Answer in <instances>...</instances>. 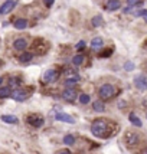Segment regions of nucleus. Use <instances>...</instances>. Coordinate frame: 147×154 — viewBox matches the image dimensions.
<instances>
[{
	"instance_id": "23",
	"label": "nucleus",
	"mask_w": 147,
	"mask_h": 154,
	"mask_svg": "<svg viewBox=\"0 0 147 154\" xmlns=\"http://www.w3.org/2000/svg\"><path fill=\"white\" fill-rule=\"evenodd\" d=\"M33 58V55L30 54V52H25V54H22L20 55V58H19V60L20 62H23V63H26V62H29V60Z\"/></svg>"
},
{
	"instance_id": "21",
	"label": "nucleus",
	"mask_w": 147,
	"mask_h": 154,
	"mask_svg": "<svg viewBox=\"0 0 147 154\" xmlns=\"http://www.w3.org/2000/svg\"><path fill=\"white\" fill-rule=\"evenodd\" d=\"M91 23H92V26L98 27V26H101V25L104 23V19H102V16H101V14H98V16H94L92 20H91Z\"/></svg>"
},
{
	"instance_id": "6",
	"label": "nucleus",
	"mask_w": 147,
	"mask_h": 154,
	"mask_svg": "<svg viewBox=\"0 0 147 154\" xmlns=\"http://www.w3.org/2000/svg\"><path fill=\"white\" fill-rule=\"evenodd\" d=\"M14 6H16V2H14V0H7V2H5V3L0 6V14L10 13L14 9Z\"/></svg>"
},
{
	"instance_id": "11",
	"label": "nucleus",
	"mask_w": 147,
	"mask_h": 154,
	"mask_svg": "<svg viewBox=\"0 0 147 154\" xmlns=\"http://www.w3.org/2000/svg\"><path fill=\"white\" fill-rule=\"evenodd\" d=\"M26 46H27L26 39H22V38H19V39H16L13 42V48H14V49H17V51H23Z\"/></svg>"
},
{
	"instance_id": "31",
	"label": "nucleus",
	"mask_w": 147,
	"mask_h": 154,
	"mask_svg": "<svg viewBox=\"0 0 147 154\" xmlns=\"http://www.w3.org/2000/svg\"><path fill=\"white\" fill-rule=\"evenodd\" d=\"M111 52H113V49H108L107 52H104V54H101V56H108V55H111Z\"/></svg>"
},
{
	"instance_id": "5",
	"label": "nucleus",
	"mask_w": 147,
	"mask_h": 154,
	"mask_svg": "<svg viewBox=\"0 0 147 154\" xmlns=\"http://www.w3.org/2000/svg\"><path fill=\"white\" fill-rule=\"evenodd\" d=\"M42 79H43L45 84H52V82H55V81L58 79V72L54 71V69H49V71H46V72L43 74Z\"/></svg>"
},
{
	"instance_id": "8",
	"label": "nucleus",
	"mask_w": 147,
	"mask_h": 154,
	"mask_svg": "<svg viewBox=\"0 0 147 154\" xmlns=\"http://www.w3.org/2000/svg\"><path fill=\"white\" fill-rule=\"evenodd\" d=\"M77 91L74 89V88H67L64 92H62V98L65 101H68V102H72V101L77 100Z\"/></svg>"
},
{
	"instance_id": "22",
	"label": "nucleus",
	"mask_w": 147,
	"mask_h": 154,
	"mask_svg": "<svg viewBox=\"0 0 147 154\" xmlns=\"http://www.w3.org/2000/svg\"><path fill=\"white\" fill-rule=\"evenodd\" d=\"M127 5H128V6L124 9V13H128L131 7L137 6V5H140V0H127Z\"/></svg>"
},
{
	"instance_id": "28",
	"label": "nucleus",
	"mask_w": 147,
	"mask_h": 154,
	"mask_svg": "<svg viewBox=\"0 0 147 154\" xmlns=\"http://www.w3.org/2000/svg\"><path fill=\"white\" fill-rule=\"evenodd\" d=\"M124 68H126V71H133V69H134V63H133V62H126Z\"/></svg>"
},
{
	"instance_id": "18",
	"label": "nucleus",
	"mask_w": 147,
	"mask_h": 154,
	"mask_svg": "<svg viewBox=\"0 0 147 154\" xmlns=\"http://www.w3.org/2000/svg\"><path fill=\"white\" fill-rule=\"evenodd\" d=\"M92 108H94V111H97V112H104L105 111V107H104V104L101 101H94Z\"/></svg>"
},
{
	"instance_id": "17",
	"label": "nucleus",
	"mask_w": 147,
	"mask_h": 154,
	"mask_svg": "<svg viewBox=\"0 0 147 154\" xmlns=\"http://www.w3.org/2000/svg\"><path fill=\"white\" fill-rule=\"evenodd\" d=\"M128 120H130V122H131L133 125H136V127H141V125H143V124H141V120L136 114H130L128 115Z\"/></svg>"
},
{
	"instance_id": "34",
	"label": "nucleus",
	"mask_w": 147,
	"mask_h": 154,
	"mask_svg": "<svg viewBox=\"0 0 147 154\" xmlns=\"http://www.w3.org/2000/svg\"><path fill=\"white\" fill-rule=\"evenodd\" d=\"M2 82H3V79H2V76H0V85H2Z\"/></svg>"
},
{
	"instance_id": "7",
	"label": "nucleus",
	"mask_w": 147,
	"mask_h": 154,
	"mask_svg": "<svg viewBox=\"0 0 147 154\" xmlns=\"http://www.w3.org/2000/svg\"><path fill=\"white\" fill-rule=\"evenodd\" d=\"M134 85L141 89V91H146L147 89V78L144 75H137L136 78H134Z\"/></svg>"
},
{
	"instance_id": "32",
	"label": "nucleus",
	"mask_w": 147,
	"mask_h": 154,
	"mask_svg": "<svg viewBox=\"0 0 147 154\" xmlns=\"http://www.w3.org/2000/svg\"><path fill=\"white\" fill-rule=\"evenodd\" d=\"M59 154H71V151H61Z\"/></svg>"
},
{
	"instance_id": "30",
	"label": "nucleus",
	"mask_w": 147,
	"mask_h": 154,
	"mask_svg": "<svg viewBox=\"0 0 147 154\" xmlns=\"http://www.w3.org/2000/svg\"><path fill=\"white\" fill-rule=\"evenodd\" d=\"M54 2L55 0H43V3H45V6L46 7H51L52 5H54Z\"/></svg>"
},
{
	"instance_id": "29",
	"label": "nucleus",
	"mask_w": 147,
	"mask_h": 154,
	"mask_svg": "<svg viewBox=\"0 0 147 154\" xmlns=\"http://www.w3.org/2000/svg\"><path fill=\"white\" fill-rule=\"evenodd\" d=\"M146 13H147V10H144V9H143V10H137V12L134 13V16H136V17H140V16H144Z\"/></svg>"
},
{
	"instance_id": "9",
	"label": "nucleus",
	"mask_w": 147,
	"mask_h": 154,
	"mask_svg": "<svg viewBox=\"0 0 147 154\" xmlns=\"http://www.w3.org/2000/svg\"><path fill=\"white\" fill-rule=\"evenodd\" d=\"M55 120L56 121H62V122H68V124H75V120H74L71 115L64 114V112H58L55 115Z\"/></svg>"
},
{
	"instance_id": "10",
	"label": "nucleus",
	"mask_w": 147,
	"mask_h": 154,
	"mask_svg": "<svg viewBox=\"0 0 147 154\" xmlns=\"http://www.w3.org/2000/svg\"><path fill=\"white\" fill-rule=\"evenodd\" d=\"M126 140H127L128 146H136L139 143V135L134 134V133H127L126 134Z\"/></svg>"
},
{
	"instance_id": "13",
	"label": "nucleus",
	"mask_w": 147,
	"mask_h": 154,
	"mask_svg": "<svg viewBox=\"0 0 147 154\" xmlns=\"http://www.w3.org/2000/svg\"><path fill=\"white\" fill-rule=\"evenodd\" d=\"M102 45H104V42H102V38H100V36H97V38H94L92 40H91V48L92 49H101L102 48Z\"/></svg>"
},
{
	"instance_id": "2",
	"label": "nucleus",
	"mask_w": 147,
	"mask_h": 154,
	"mask_svg": "<svg viewBox=\"0 0 147 154\" xmlns=\"http://www.w3.org/2000/svg\"><path fill=\"white\" fill-rule=\"evenodd\" d=\"M114 94H115V88L111 84H104L98 89V95H100L101 100H110L114 97Z\"/></svg>"
},
{
	"instance_id": "12",
	"label": "nucleus",
	"mask_w": 147,
	"mask_h": 154,
	"mask_svg": "<svg viewBox=\"0 0 147 154\" xmlns=\"http://www.w3.org/2000/svg\"><path fill=\"white\" fill-rule=\"evenodd\" d=\"M121 7V3L120 0H108L107 2V10H117V9H120Z\"/></svg>"
},
{
	"instance_id": "25",
	"label": "nucleus",
	"mask_w": 147,
	"mask_h": 154,
	"mask_svg": "<svg viewBox=\"0 0 147 154\" xmlns=\"http://www.w3.org/2000/svg\"><path fill=\"white\" fill-rule=\"evenodd\" d=\"M89 101H91V98H89V95L88 94H81L80 95V102L81 104H84V105H85V104H88Z\"/></svg>"
},
{
	"instance_id": "20",
	"label": "nucleus",
	"mask_w": 147,
	"mask_h": 154,
	"mask_svg": "<svg viewBox=\"0 0 147 154\" xmlns=\"http://www.w3.org/2000/svg\"><path fill=\"white\" fill-rule=\"evenodd\" d=\"M12 94V89L9 87H0V98H7Z\"/></svg>"
},
{
	"instance_id": "24",
	"label": "nucleus",
	"mask_w": 147,
	"mask_h": 154,
	"mask_svg": "<svg viewBox=\"0 0 147 154\" xmlns=\"http://www.w3.org/2000/svg\"><path fill=\"white\" fill-rule=\"evenodd\" d=\"M64 143H65L67 146H74V144H75V137L71 134L65 135V137H64Z\"/></svg>"
},
{
	"instance_id": "14",
	"label": "nucleus",
	"mask_w": 147,
	"mask_h": 154,
	"mask_svg": "<svg viewBox=\"0 0 147 154\" xmlns=\"http://www.w3.org/2000/svg\"><path fill=\"white\" fill-rule=\"evenodd\" d=\"M78 81H80V76H71V78H67L65 79V87L67 88H74L77 84H78Z\"/></svg>"
},
{
	"instance_id": "1",
	"label": "nucleus",
	"mask_w": 147,
	"mask_h": 154,
	"mask_svg": "<svg viewBox=\"0 0 147 154\" xmlns=\"http://www.w3.org/2000/svg\"><path fill=\"white\" fill-rule=\"evenodd\" d=\"M91 133L95 137H100V138H105L110 135V127H108V122L105 120H95L91 124Z\"/></svg>"
},
{
	"instance_id": "3",
	"label": "nucleus",
	"mask_w": 147,
	"mask_h": 154,
	"mask_svg": "<svg viewBox=\"0 0 147 154\" xmlns=\"http://www.w3.org/2000/svg\"><path fill=\"white\" fill-rule=\"evenodd\" d=\"M10 97H12L14 101L22 102V101H25L27 97H29V89H25V88H16L14 91H12Z\"/></svg>"
},
{
	"instance_id": "33",
	"label": "nucleus",
	"mask_w": 147,
	"mask_h": 154,
	"mask_svg": "<svg viewBox=\"0 0 147 154\" xmlns=\"http://www.w3.org/2000/svg\"><path fill=\"white\" fill-rule=\"evenodd\" d=\"M143 17H144V20H146V22H147V13L144 14V16H143Z\"/></svg>"
},
{
	"instance_id": "26",
	"label": "nucleus",
	"mask_w": 147,
	"mask_h": 154,
	"mask_svg": "<svg viewBox=\"0 0 147 154\" xmlns=\"http://www.w3.org/2000/svg\"><path fill=\"white\" fill-rule=\"evenodd\" d=\"M19 84H20L19 78H10V79H9V88H10V89H12L13 87H17Z\"/></svg>"
},
{
	"instance_id": "16",
	"label": "nucleus",
	"mask_w": 147,
	"mask_h": 154,
	"mask_svg": "<svg viewBox=\"0 0 147 154\" xmlns=\"http://www.w3.org/2000/svg\"><path fill=\"white\" fill-rule=\"evenodd\" d=\"M2 121L7 122V124H17L19 122V120L14 115H2Z\"/></svg>"
},
{
	"instance_id": "35",
	"label": "nucleus",
	"mask_w": 147,
	"mask_h": 154,
	"mask_svg": "<svg viewBox=\"0 0 147 154\" xmlns=\"http://www.w3.org/2000/svg\"><path fill=\"white\" fill-rule=\"evenodd\" d=\"M144 154H147V148H146V151H144Z\"/></svg>"
},
{
	"instance_id": "27",
	"label": "nucleus",
	"mask_w": 147,
	"mask_h": 154,
	"mask_svg": "<svg viewBox=\"0 0 147 154\" xmlns=\"http://www.w3.org/2000/svg\"><path fill=\"white\" fill-rule=\"evenodd\" d=\"M75 49H77L78 52H80V51H84V49H85V42H84V40L78 42V43L75 45Z\"/></svg>"
},
{
	"instance_id": "15",
	"label": "nucleus",
	"mask_w": 147,
	"mask_h": 154,
	"mask_svg": "<svg viewBox=\"0 0 147 154\" xmlns=\"http://www.w3.org/2000/svg\"><path fill=\"white\" fill-rule=\"evenodd\" d=\"M27 25H29V22L26 19H17L14 22V27L17 29V30H23V29H26Z\"/></svg>"
},
{
	"instance_id": "4",
	"label": "nucleus",
	"mask_w": 147,
	"mask_h": 154,
	"mask_svg": "<svg viewBox=\"0 0 147 154\" xmlns=\"http://www.w3.org/2000/svg\"><path fill=\"white\" fill-rule=\"evenodd\" d=\"M27 122L33 128H40L43 125V117H40V115H38V114L29 115V117H27Z\"/></svg>"
},
{
	"instance_id": "19",
	"label": "nucleus",
	"mask_w": 147,
	"mask_h": 154,
	"mask_svg": "<svg viewBox=\"0 0 147 154\" xmlns=\"http://www.w3.org/2000/svg\"><path fill=\"white\" fill-rule=\"evenodd\" d=\"M84 59H85V56H84V55H81V54H78V55H75V56L72 58V63L74 65H77V66H80V65L84 63Z\"/></svg>"
}]
</instances>
